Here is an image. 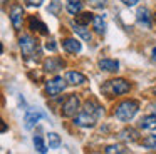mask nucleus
<instances>
[{
	"instance_id": "0eeeda50",
	"label": "nucleus",
	"mask_w": 156,
	"mask_h": 154,
	"mask_svg": "<svg viewBox=\"0 0 156 154\" xmlns=\"http://www.w3.org/2000/svg\"><path fill=\"white\" fill-rule=\"evenodd\" d=\"M24 7L19 5V3H15V5H12L10 9V13H9V17H10V22H12V27H14L15 30H20L22 25H24Z\"/></svg>"
},
{
	"instance_id": "5701e85b",
	"label": "nucleus",
	"mask_w": 156,
	"mask_h": 154,
	"mask_svg": "<svg viewBox=\"0 0 156 154\" xmlns=\"http://www.w3.org/2000/svg\"><path fill=\"white\" fill-rule=\"evenodd\" d=\"M92 20H94V15H92L91 12H81V13L76 15L74 22L81 23V25H89V23H92Z\"/></svg>"
},
{
	"instance_id": "c85d7f7f",
	"label": "nucleus",
	"mask_w": 156,
	"mask_h": 154,
	"mask_svg": "<svg viewBox=\"0 0 156 154\" xmlns=\"http://www.w3.org/2000/svg\"><path fill=\"white\" fill-rule=\"evenodd\" d=\"M124 5H128V7H134L136 3H138V0H121Z\"/></svg>"
},
{
	"instance_id": "bb28decb",
	"label": "nucleus",
	"mask_w": 156,
	"mask_h": 154,
	"mask_svg": "<svg viewBox=\"0 0 156 154\" xmlns=\"http://www.w3.org/2000/svg\"><path fill=\"white\" fill-rule=\"evenodd\" d=\"M45 49L51 50V52H55L57 50V44H55L54 39H47V42H45Z\"/></svg>"
},
{
	"instance_id": "393cba45",
	"label": "nucleus",
	"mask_w": 156,
	"mask_h": 154,
	"mask_svg": "<svg viewBox=\"0 0 156 154\" xmlns=\"http://www.w3.org/2000/svg\"><path fill=\"white\" fill-rule=\"evenodd\" d=\"M84 2L92 9H104L106 7V0H84Z\"/></svg>"
},
{
	"instance_id": "ddd939ff",
	"label": "nucleus",
	"mask_w": 156,
	"mask_h": 154,
	"mask_svg": "<svg viewBox=\"0 0 156 154\" xmlns=\"http://www.w3.org/2000/svg\"><path fill=\"white\" fill-rule=\"evenodd\" d=\"M64 77H66L69 86H81V84L87 82V77L84 74L77 72V70H69V72H66Z\"/></svg>"
},
{
	"instance_id": "39448f33",
	"label": "nucleus",
	"mask_w": 156,
	"mask_h": 154,
	"mask_svg": "<svg viewBox=\"0 0 156 154\" xmlns=\"http://www.w3.org/2000/svg\"><path fill=\"white\" fill-rule=\"evenodd\" d=\"M81 110V99L76 94H71V96L66 97V100L62 102L61 107V116L66 117V119H71V117H76L77 112Z\"/></svg>"
},
{
	"instance_id": "aec40b11",
	"label": "nucleus",
	"mask_w": 156,
	"mask_h": 154,
	"mask_svg": "<svg viewBox=\"0 0 156 154\" xmlns=\"http://www.w3.org/2000/svg\"><path fill=\"white\" fill-rule=\"evenodd\" d=\"M92 29L98 35H102L106 32V22L101 15H94V20H92Z\"/></svg>"
},
{
	"instance_id": "f03ea898",
	"label": "nucleus",
	"mask_w": 156,
	"mask_h": 154,
	"mask_svg": "<svg viewBox=\"0 0 156 154\" xmlns=\"http://www.w3.org/2000/svg\"><path fill=\"white\" fill-rule=\"evenodd\" d=\"M129 90H131V84H129L126 79H122V77H116V79L106 80V82L101 86V92L104 94L106 97H109V99L124 96V94L129 92Z\"/></svg>"
},
{
	"instance_id": "a211bd4d",
	"label": "nucleus",
	"mask_w": 156,
	"mask_h": 154,
	"mask_svg": "<svg viewBox=\"0 0 156 154\" xmlns=\"http://www.w3.org/2000/svg\"><path fill=\"white\" fill-rule=\"evenodd\" d=\"M139 127H141V129H148V131L156 129V114L153 112L151 116H144L139 121Z\"/></svg>"
},
{
	"instance_id": "412c9836",
	"label": "nucleus",
	"mask_w": 156,
	"mask_h": 154,
	"mask_svg": "<svg viewBox=\"0 0 156 154\" xmlns=\"http://www.w3.org/2000/svg\"><path fill=\"white\" fill-rule=\"evenodd\" d=\"M61 144H62V139L57 132H49L47 134V146L51 147V149H57V147H61Z\"/></svg>"
},
{
	"instance_id": "423d86ee",
	"label": "nucleus",
	"mask_w": 156,
	"mask_h": 154,
	"mask_svg": "<svg viewBox=\"0 0 156 154\" xmlns=\"http://www.w3.org/2000/svg\"><path fill=\"white\" fill-rule=\"evenodd\" d=\"M66 86H69L67 80H66V77L54 75L52 79H49L47 82H45V94H47L49 97H55L61 92H64Z\"/></svg>"
},
{
	"instance_id": "7ed1b4c3",
	"label": "nucleus",
	"mask_w": 156,
	"mask_h": 154,
	"mask_svg": "<svg viewBox=\"0 0 156 154\" xmlns=\"http://www.w3.org/2000/svg\"><path fill=\"white\" fill-rule=\"evenodd\" d=\"M19 47H20L22 57L25 60H39V55H41V47H39L37 39H34L32 35L25 33L19 39Z\"/></svg>"
},
{
	"instance_id": "6ab92c4d",
	"label": "nucleus",
	"mask_w": 156,
	"mask_h": 154,
	"mask_svg": "<svg viewBox=\"0 0 156 154\" xmlns=\"http://www.w3.org/2000/svg\"><path fill=\"white\" fill-rule=\"evenodd\" d=\"M32 142H34V147H35V151H37V152H41V154H45V152H47L49 146L45 144V141L42 139V136L35 134V136L32 137Z\"/></svg>"
},
{
	"instance_id": "b1692460",
	"label": "nucleus",
	"mask_w": 156,
	"mask_h": 154,
	"mask_svg": "<svg viewBox=\"0 0 156 154\" xmlns=\"http://www.w3.org/2000/svg\"><path fill=\"white\" fill-rule=\"evenodd\" d=\"M104 152L106 154H124V152H128V149L122 144H109V146L104 147Z\"/></svg>"
},
{
	"instance_id": "1a4fd4ad",
	"label": "nucleus",
	"mask_w": 156,
	"mask_h": 154,
	"mask_svg": "<svg viewBox=\"0 0 156 154\" xmlns=\"http://www.w3.org/2000/svg\"><path fill=\"white\" fill-rule=\"evenodd\" d=\"M136 22L143 27V29H149L153 22V15L149 12L148 7H139L138 12H136Z\"/></svg>"
},
{
	"instance_id": "2eb2a0df",
	"label": "nucleus",
	"mask_w": 156,
	"mask_h": 154,
	"mask_svg": "<svg viewBox=\"0 0 156 154\" xmlns=\"http://www.w3.org/2000/svg\"><path fill=\"white\" fill-rule=\"evenodd\" d=\"M98 65L104 72H118L119 70V62L116 59H101L98 62Z\"/></svg>"
},
{
	"instance_id": "f8f14e48",
	"label": "nucleus",
	"mask_w": 156,
	"mask_h": 154,
	"mask_svg": "<svg viewBox=\"0 0 156 154\" xmlns=\"http://www.w3.org/2000/svg\"><path fill=\"white\" fill-rule=\"evenodd\" d=\"M62 49L67 54H79L82 50V44L74 37H67V39L62 40Z\"/></svg>"
},
{
	"instance_id": "6e6552de",
	"label": "nucleus",
	"mask_w": 156,
	"mask_h": 154,
	"mask_svg": "<svg viewBox=\"0 0 156 154\" xmlns=\"http://www.w3.org/2000/svg\"><path fill=\"white\" fill-rule=\"evenodd\" d=\"M42 117H45V114L42 112V110H39V109H29L27 112H25V116H24V126H25V129H27V131L34 129Z\"/></svg>"
},
{
	"instance_id": "4be33fe9",
	"label": "nucleus",
	"mask_w": 156,
	"mask_h": 154,
	"mask_svg": "<svg viewBox=\"0 0 156 154\" xmlns=\"http://www.w3.org/2000/svg\"><path fill=\"white\" fill-rule=\"evenodd\" d=\"M139 142H141V146L144 147V149L156 151V134H149V136H146L144 139H141Z\"/></svg>"
},
{
	"instance_id": "c756f323",
	"label": "nucleus",
	"mask_w": 156,
	"mask_h": 154,
	"mask_svg": "<svg viewBox=\"0 0 156 154\" xmlns=\"http://www.w3.org/2000/svg\"><path fill=\"white\" fill-rule=\"evenodd\" d=\"M0 131H2V132H5V131H7V124H5L4 121H2V127H0Z\"/></svg>"
},
{
	"instance_id": "2f4dec72",
	"label": "nucleus",
	"mask_w": 156,
	"mask_h": 154,
	"mask_svg": "<svg viewBox=\"0 0 156 154\" xmlns=\"http://www.w3.org/2000/svg\"><path fill=\"white\" fill-rule=\"evenodd\" d=\"M153 60H156V49H153Z\"/></svg>"
},
{
	"instance_id": "72a5a7b5",
	"label": "nucleus",
	"mask_w": 156,
	"mask_h": 154,
	"mask_svg": "<svg viewBox=\"0 0 156 154\" xmlns=\"http://www.w3.org/2000/svg\"><path fill=\"white\" fill-rule=\"evenodd\" d=\"M153 92H154V96H156V87H154V89H153Z\"/></svg>"
},
{
	"instance_id": "473e14b6",
	"label": "nucleus",
	"mask_w": 156,
	"mask_h": 154,
	"mask_svg": "<svg viewBox=\"0 0 156 154\" xmlns=\"http://www.w3.org/2000/svg\"><path fill=\"white\" fill-rule=\"evenodd\" d=\"M153 20H154V23H156V13H154V15H153Z\"/></svg>"
},
{
	"instance_id": "f3484780",
	"label": "nucleus",
	"mask_w": 156,
	"mask_h": 154,
	"mask_svg": "<svg viewBox=\"0 0 156 154\" xmlns=\"http://www.w3.org/2000/svg\"><path fill=\"white\" fill-rule=\"evenodd\" d=\"M82 5H84L82 0H67V3H66V10H67L71 15H77V13L82 12Z\"/></svg>"
},
{
	"instance_id": "4468645a",
	"label": "nucleus",
	"mask_w": 156,
	"mask_h": 154,
	"mask_svg": "<svg viewBox=\"0 0 156 154\" xmlns=\"http://www.w3.org/2000/svg\"><path fill=\"white\" fill-rule=\"evenodd\" d=\"M71 27L84 42H92V32L87 29V25H81L77 22H71Z\"/></svg>"
},
{
	"instance_id": "a878e982",
	"label": "nucleus",
	"mask_w": 156,
	"mask_h": 154,
	"mask_svg": "<svg viewBox=\"0 0 156 154\" xmlns=\"http://www.w3.org/2000/svg\"><path fill=\"white\" fill-rule=\"evenodd\" d=\"M59 7H61V5H59V2H57V0H54V2L49 5V12H51L52 15L57 17V15H59Z\"/></svg>"
},
{
	"instance_id": "dca6fc26",
	"label": "nucleus",
	"mask_w": 156,
	"mask_h": 154,
	"mask_svg": "<svg viewBox=\"0 0 156 154\" xmlns=\"http://www.w3.org/2000/svg\"><path fill=\"white\" fill-rule=\"evenodd\" d=\"M119 137L122 141H128V142H138L139 141V132L133 127H124V129L119 132Z\"/></svg>"
},
{
	"instance_id": "9d476101",
	"label": "nucleus",
	"mask_w": 156,
	"mask_h": 154,
	"mask_svg": "<svg viewBox=\"0 0 156 154\" xmlns=\"http://www.w3.org/2000/svg\"><path fill=\"white\" fill-rule=\"evenodd\" d=\"M64 67H66V60H62L61 57H49V59L44 60V70L45 72L55 74L61 69H64Z\"/></svg>"
},
{
	"instance_id": "7c9ffc66",
	"label": "nucleus",
	"mask_w": 156,
	"mask_h": 154,
	"mask_svg": "<svg viewBox=\"0 0 156 154\" xmlns=\"http://www.w3.org/2000/svg\"><path fill=\"white\" fill-rule=\"evenodd\" d=\"M151 110L156 114V102H153V104H151Z\"/></svg>"
},
{
	"instance_id": "20e7f679",
	"label": "nucleus",
	"mask_w": 156,
	"mask_h": 154,
	"mask_svg": "<svg viewBox=\"0 0 156 154\" xmlns=\"http://www.w3.org/2000/svg\"><path fill=\"white\" fill-rule=\"evenodd\" d=\"M139 110V102L134 99H126V100H121V102L116 106V110H114V116L118 121L121 122H129L133 117L138 114Z\"/></svg>"
},
{
	"instance_id": "cd10ccee",
	"label": "nucleus",
	"mask_w": 156,
	"mask_h": 154,
	"mask_svg": "<svg viewBox=\"0 0 156 154\" xmlns=\"http://www.w3.org/2000/svg\"><path fill=\"white\" fill-rule=\"evenodd\" d=\"M29 7H41L44 3V0H24Z\"/></svg>"
},
{
	"instance_id": "9b49d317",
	"label": "nucleus",
	"mask_w": 156,
	"mask_h": 154,
	"mask_svg": "<svg viewBox=\"0 0 156 154\" xmlns=\"http://www.w3.org/2000/svg\"><path fill=\"white\" fill-rule=\"evenodd\" d=\"M29 29H30L32 32L41 33V35H49L47 25H45V23L42 22L39 17H35V15H30V17H29Z\"/></svg>"
},
{
	"instance_id": "f257e3e1",
	"label": "nucleus",
	"mask_w": 156,
	"mask_h": 154,
	"mask_svg": "<svg viewBox=\"0 0 156 154\" xmlns=\"http://www.w3.org/2000/svg\"><path fill=\"white\" fill-rule=\"evenodd\" d=\"M102 116V107L96 99H87L84 102V106L81 107V110L77 112V116L74 117V124L79 127H94L98 124V121Z\"/></svg>"
}]
</instances>
